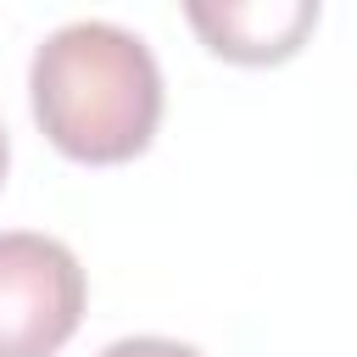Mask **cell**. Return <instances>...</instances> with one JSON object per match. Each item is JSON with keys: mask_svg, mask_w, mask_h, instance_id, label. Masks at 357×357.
<instances>
[{"mask_svg": "<svg viewBox=\"0 0 357 357\" xmlns=\"http://www.w3.org/2000/svg\"><path fill=\"white\" fill-rule=\"evenodd\" d=\"M28 100L61 156L112 167L156 139L162 67L151 45L117 22H67L33 50Z\"/></svg>", "mask_w": 357, "mask_h": 357, "instance_id": "6da1fadb", "label": "cell"}, {"mask_svg": "<svg viewBox=\"0 0 357 357\" xmlns=\"http://www.w3.org/2000/svg\"><path fill=\"white\" fill-rule=\"evenodd\" d=\"M100 357H206L184 340H167V335H134V340H112Z\"/></svg>", "mask_w": 357, "mask_h": 357, "instance_id": "277c9868", "label": "cell"}, {"mask_svg": "<svg viewBox=\"0 0 357 357\" xmlns=\"http://www.w3.org/2000/svg\"><path fill=\"white\" fill-rule=\"evenodd\" d=\"M324 0H184L195 39L234 67H279L290 61L312 28Z\"/></svg>", "mask_w": 357, "mask_h": 357, "instance_id": "3957f363", "label": "cell"}, {"mask_svg": "<svg viewBox=\"0 0 357 357\" xmlns=\"http://www.w3.org/2000/svg\"><path fill=\"white\" fill-rule=\"evenodd\" d=\"M6 162H11V145H6V123H0V178H6Z\"/></svg>", "mask_w": 357, "mask_h": 357, "instance_id": "5b68a950", "label": "cell"}, {"mask_svg": "<svg viewBox=\"0 0 357 357\" xmlns=\"http://www.w3.org/2000/svg\"><path fill=\"white\" fill-rule=\"evenodd\" d=\"M78 257L33 229L0 234V357H56L84 318Z\"/></svg>", "mask_w": 357, "mask_h": 357, "instance_id": "7a4b0ae2", "label": "cell"}]
</instances>
